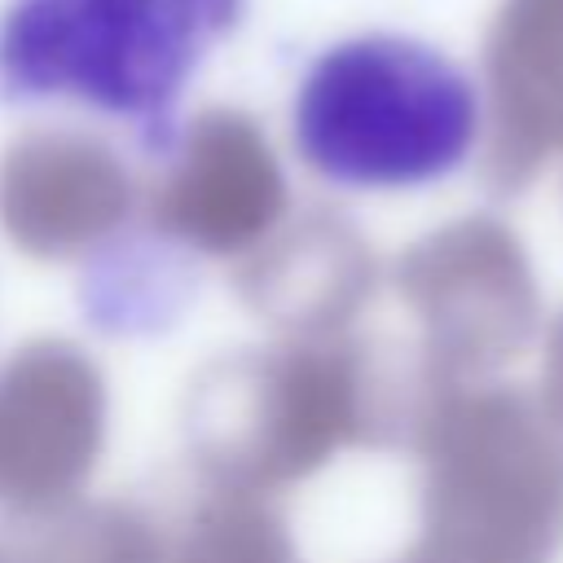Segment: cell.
Masks as SVG:
<instances>
[{
	"label": "cell",
	"instance_id": "cell-6",
	"mask_svg": "<svg viewBox=\"0 0 563 563\" xmlns=\"http://www.w3.org/2000/svg\"><path fill=\"white\" fill-rule=\"evenodd\" d=\"M136 185L123 158L88 132L40 128L0 158V224L31 255H70L119 229Z\"/></svg>",
	"mask_w": 563,
	"mask_h": 563
},
{
	"label": "cell",
	"instance_id": "cell-7",
	"mask_svg": "<svg viewBox=\"0 0 563 563\" xmlns=\"http://www.w3.org/2000/svg\"><path fill=\"white\" fill-rule=\"evenodd\" d=\"M101 440L97 369L66 343L26 347L0 374V497H62L88 466Z\"/></svg>",
	"mask_w": 563,
	"mask_h": 563
},
{
	"label": "cell",
	"instance_id": "cell-5",
	"mask_svg": "<svg viewBox=\"0 0 563 563\" xmlns=\"http://www.w3.org/2000/svg\"><path fill=\"white\" fill-rule=\"evenodd\" d=\"M484 176L515 194L563 154V0H497L484 31Z\"/></svg>",
	"mask_w": 563,
	"mask_h": 563
},
{
	"label": "cell",
	"instance_id": "cell-4",
	"mask_svg": "<svg viewBox=\"0 0 563 563\" xmlns=\"http://www.w3.org/2000/svg\"><path fill=\"white\" fill-rule=\"evenodd\" d=\"M286 211L282 167L242 110H202L172 141L167 172L150 194L154 229L194 251H246Z\"/></svg>",
	"mask_w": 563,
	"mask_h": 563
},
{
	"label": "cell",
	"instance_id": "cell-1",
	"mask_svg": "<svg viewBox=\"0 0 563 563\" xmlns=\"http://www.w3.org/2000/svg\"><path fill=\"white\" fill-rule=\"evenodd\" d=\"M246 0H13L0 18V97L79 101L172 150L176 106Z\"/></svg>",
	"mask_w": 563,
	"mask_h": 563
},
{
	"label": "cell",
	"instance_id": "cell-2",
	"mask_svg": "<svg viewBox=\"0 0 563 563\" xmlns=\"http://www.w3.org/2000/svg\"><path fill=\"white\" fill-rule=\"evenodd\" d=\"M479 123L471 75L405 35H356L325 48L295 92V150L343 189L444 180L471 158Z\"/></svg>",
	"mask_w": 563,
	"mask_h": 563
},
{
	"label": "cell",
	"instance_id": "cell-3",
	"mask_svg": "<svg viewBox=\"0 0 563 563\" xmlns=\"http://www.w3.org/2000/svg\"><path fill=\"white\" fill-rule=\"evenodd\" d=\"M378 391L352 347H290L220 365L202 383L194 435L202 462L238 497L317 466L334 444L374 435Z\"/></svg>",
	"mask_w": 563,
	"mask_h": 563
},
{
	"label": "cell",
	"instance_id": "cell-8",
	"mask_svg": "<svg viewBox=\"0 0 563 563\" xmlns=\"http://www.w3.org/2000/svg\"><path fill=\"white\" fill-rule=\"evenodd\" d=\"M180 563H295V559L282 523L268 519L246 497L229 493V501L211 506L198 519Z\"/></svg>",
	"mask_w": 563,
	"mask_h": 563
}]
</instances>
